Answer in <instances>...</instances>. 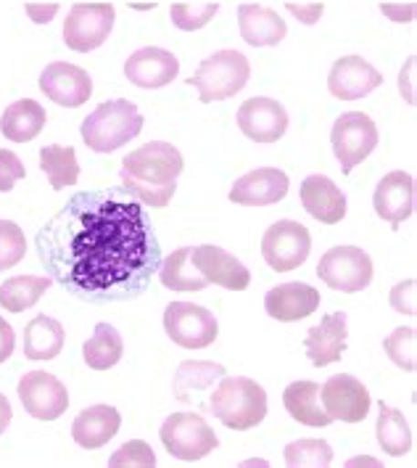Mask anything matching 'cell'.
I'll return each mask as SVG.
<instances>
[{
  "mask_svg": "<svg viewBox=\"0 0 417 468\" xmlns=\"http://www.w3.org/2000/svg\"><path fill=\"white\" fill-rule=\"evenodd\" d=\"M319 397H322L325 413L333 420H344V423L365 420L370 408H372V397H370L368 387L360 378H354L351 373L330 376L322 384Z\"/></svg>",
  "mask_w": 417,
  "mask_h": 468,
  "instance_id": "4fadbf2b",
  "label": "cell"
},
{
  "mask_svg": "<svg viewBox=\"0 0 417 468\" xmlns=\"http://www.w3.org/2000/svg\"><path fill=\"white\" fill-rule=\"evenodd\" d=\"M162 444L164 450L177 458V461H201L209 452L217 450V434L214 429L201 419L198 413H172L170 419L162 423Z\"/></svg>",
  "mask_w": 417,
  "mask_h": 468,
  "instance_id": "8992f818",
  "label": "cell"
},
{
  "mask_svg": "<svg viewBox=\"0 0 417 468\" xmlns=\"http://www.w3.org/2000/svg\"><path fill=\"white\" fill-rule=\"evenodd\" d=\"M109 466H156V455H153L151 444L143 442V440H130L109 458Z\"/></svg>",
  "mask_w": 417,
  "mask_h": 468,
  "instance_id": "f35d334b",
  "label": "cell"
},
{
  "mask_svg": "<svg viewBox=\"0 0 417 468\" xmlns=\"http://www.w3.org/2000/svg\"><path fill=\"white\" fill-rule=\"evenodd\" d=\"M122 336H120V331H117L114 325H109V323H99L93 339H88L85 346H82L85 363L93 370L114 368V366L122 360Z\"/></svg>",
  "mask_w": 417,
  "mask_h": 468,
  "instance_id": "1f68e13d",
  "label": "cell"
},
{
  "mask_svg": "<svg viewBox=\"0 0 417 468\" xmlns=\"http://www.w3.org/2000/svg\"><path fill=\"white\" fill-rule=\"evenodd\" d=\"M283 405L288 410V416L304 426H315V429H322V426H330L333 419L325 413L322 402H319V384L315 381H294L286 387L283 392Z\"/></svg>",
  "mask_w": 417,
  "mask_h": 468,
  "instance_id": "4316f807",
  "label": "cell"
},
{
  "mask_svg": "<svg viewBox=\"0 0 417 468\" xmlns=\"http://www.w3.org/2000/svg\"><path fill=\"white\" fill-rule=\"evenodd\" d=\"M238 127L254 144H275L288 130V112L272 99H248L238 109Z\"/></svg>",
  "mask_w": 417,
  "mask_h": 468,
  "instance_id": "e0dca14e",
  "label": "cell"
},
{
  "mask_svg": "<svg viewBox=\"0 0 417 468\" xmlns=\"http://www.w3.org/2000/svg\"><path fill=\"white\" fill-rule=\"evenodd\" d=\"M53 286L48 275H14L0 283V307L8 313H25L40 302V296Z\"/></svg>",
  "mask_w": 417,
  "mask_h": 468,
  "instance_id": "f1b7e54d",
  "label": "cell"
},
{
  "mask_svg": "<svg viewBox=\"0 0 417 468\" xmlns=\"http://www.w3.org/2000/svg\"><path fill=\"white\" fill-rule=\"evenodd\" d=\"M143 130V114L132 101L117 99L100 103L93 114L82 120V141L96 154H114L117 148L138 138Z\"/></svg>",
  "mask_w": 417,
  "mask_h": 468,
  "instance_id": "277c9868",
  "label": "cell"
},
{
  "mask_svg": "<svg viewBox=\"0 0 417 468\" xmlns=\"http://www.w3.org/2000/svg\"><path fill=\"white\" fill-rule=\"evenodd\" d=\"M40 170L50 177V188L61 191L79 180V165L72 146H43L40 148Z\"/></svg>",
  "mask_w": 417,
  "mask_h": 468,
  "instance_id": "836d02e7",
  "label": "cell"
},
{
  "mask_svg": "<svg viewBox=\"0 0 417 468\" xmlns=\"http://www.w3.org/2000/svg\"><path fill=\"white\" fill-rule=\"evenodd\" d=\"M26 254L25 230L11 220H0V272L19 265Z\"/></svg>",
  "mask_w": 417,
  "mask_h": 468,
  "instance_id": "74e56055",
  "label": "cell"
},
{
  "mask_svg": "<svg viewBox=\"0 0 417 468\" xmlns=\"http://www.w3.org/2000/svg\"><path fill=\"white\" fill-rule=\"evenodd\" d=\"M117 11L111 3H74L67 22H64V43L77 53L100 48L111 29Z\"/></svg>",
  "mask_w": 417,
  "mask_h": 468,
  "instance_id": "ba28073f",
  "label": "cell"
},
{
  "mask_svg": "<svg viewBox=\"0 0 417 468\" xmlns=\"http://www.w3.org/2000/svg\"><path fill=\"white\" fill-rule=\"evenodd\" d=\"M164 331L177 346L203 349L220 336V323L212 310L193 302H172L164 310Z\"/></svg>",
  "mask_w": 417,
  "mask_h": 468,
  "instance_id": "30bf717a",
  "label": "cell"
},
{
  "mask_svg": "<svg viewBox=\"0 0 417 468\" xmlns=\"http://www.w3.org/2000/svg\"><path fill=\"white\" fill-rule=\"evenodd\" d=\"M386 355L393 360V366L407 373L417 368V334L415 328H396L391 336L383 342Z\"/></svg>",
  "mask_w": 417,
  "mask_h": 468,
  "instance_id": "d590c367",
  "label": "cell"
},
{
  "mask_svg": "<svg viewBox=\"0 0 417 468\" xmlns=\"http://www.w3.org/2000/svg\"><path fill=\"white\" fill-rule=\"evenodd\" d=\"M209 410L227 429L248 431L267 419V392L245 376H222Z\"/></svg>",
  "mask_w": 417,
  "mask_h": 468,
  "instance_id": "3957f363",
  "label": "cell"
},
{
  "mask_svg": "<svg viewBox=\"0 0 417 468\" xmlns=\"http://www.w3.org/2000/svg\"><path fill=\"white\" fill-rule=\"evenodd\" d=\"M244 466H267V461H245Z\"/></svg>",
  "mask_w": 417,
  "mask_h": 468,
  "instance_id": "681fc988",
  "label": "cell"
},
{
  "mask_svg": "<svg viewBox=\"0 0 417 468\" xmlns=\"http://www.w3.org/2000/svg\"><path fill=\"white\" fill-rule=\"evenodd\" d=\"M333 154L341 162V173L349 175L357 165H362L378 146V127L362 112L341 114L330 130Z\"/></svg>",
  "mask_w": 417,
  "mask_h": 468,
  "instance_id": "8fae6325",
  "label": "cell"
},
{
  "mask_svg": "<svg viewBox=\"0 0 417 468\" xmlns=\"http://www.w3.org/2000/svg\"><path fill=\"white\" fill-rule=\"evenodd\" d=\"M248 77H251V64L241 50H220L201 61L198 72L188 77V85H193L201 93V103H212L241 93Z\"/></svg>",
  "mask_w": 417,
  "mask_h": 468,
  "instance_id": "5b68a950",
  "label": "cell"
},
{
  "mask_svg": "<svg viewBox=\"0 0 417 468\" xmlns=\"http://www.w3.org/2000/svg\"><path fill=\"white\" fill-rule=\"evenodd\" d=\"M412 72H415V58L407 61V67L401 69V77H399V90H401V96H407L410 103H415V93H412Z\"/></svg>",
  "mask_w": 417,
  "mask_h": 468,
  "instance_id": "f6af8a7d",
  "label": "cell"
},
{
  "mask_svg": "<svg viewBox=\"0 0 417 468\" xmlns=\"http://www.w3.org/2000/svg\"><path fill=\"white\" fill-rule=\"evenodd\" d=\"M122 426V416L117 408L111 405H93L85 408L72 423L74 442L85 450H99L103 444H109Z\"/></svg>",
  "mask_w": 417,
  "mask_h": 468,
  "instance_id": "cb8c5ba5",
  "label": "cell"
},
{
  "mask_svg": "<svg viewBox=\"0 0 417 468\" xmlns=\"http://www.w3.org/2000/svg\"><path fill=\"white\" fill-rule=\"evenodd\" d=\"M185 167L182 154L164 141H151L122 159L124 191L153 209H164L177 191V177Z\"/></svg>",
  "mask_w": 417,
  "mask_h": 468,
  "instance_id": "7a4b0ae2",
  "label": "cell"
},
{
  "mask_svg": "<svg viewBox=\"0 0 417 468\" xmlns=\"http://www.w3.org/2000/svg\"><path fill=\"white\" fill-rule=\"evenodd\" d=\"M301 204L322 225H336L346 218L344 191L328 175H309L301 183Z\"/></svg>",
  "mask_w": 417,
  "mask_h": 468,
  "instance_id": "603a6c76",
  "label": "cell"
},
{
  "mask_svg": "<svg viewBox=\"0 0 417 468\" xmlns=\"http://www.w3.org/2000/svg\"><path fill=\"white\" fill-rule=\"evenodd\" d=\"M40 90L53 103L77 109L93 96V80L82 67H74L67 61H53L40 74Z\"/></svg>",
  "mask_w": 417,
  "mask_h": 468,
  "instance_id": "5bb4252c",
  "label": "cell"
},
{
  "mask_svg": "<svg viewBox=\"0 0 417 468\" xmlns=\"http://www.w3.org/2000/svg\"><path fill=\"white\" fill-rule=\"evenodd\" d=\"M58 5L56 3H48V5H37V3H26V14L35 25H48L50 19L56 16Z\"/></svg>",
  "mask_w": 417,
  "mask_h": 468,
  "instance_id": "ee69618b",
  "label": "cell"
},
{
  "mask_svg": "<svg viewBox=\"0 0 417 468\" xmlns=\"http://www.w3.org/2000/svg\"><path fill=\"white\" fill-rule=\"evenodd\" d=\"M346 466H381V463L375 458H351Z\"/></svg>",
  "mask_w": 417,
  "mask_h": 468,
  "instance_id": "c3c4849f",
  "label": "cell"
},
{
  "mask_svg": "<svg viewBox=\"0 0 417 468\" xmlns=\"http://www.w3.org/2000/svg\"><path fill=\"white\" fill-rule=\"evenodd\" d=\"M318 275L325 286L336 292L357 294L372 283V260L360 247H333L322 254Z\"/></svg>",
  "mask_w": 417,
  "mask_h": 468,
  "instance_id": "52a82bcc",
  "label": "cell"
},
{
  "mask_svg": "<svg viewBox=\"0 0 417 468\" xmlns=\"http://www.w3.org/2000/svg\"><path fill=\"white\" fill-rule=\"evenodd\" d=\"M383 8V14H389L393 22H412V16H415V5L410 3L407 8H396V5H381Z\"/></svg>",
  "mask_w": 417,
  "mask_h": 468,
  "instance_id": "bcb514c9",
  "label": "cell"
},
{
  "mask_svg": "<svg viewBox=\"0 0 417 468\" xmlns=\"http://www.w3.org/2000/svg\"><path fill=\"white\" fill-rule=\"evenodd\" d=\"M372 207L381 220H386L391 228H399L415 212V177L404 170L389 173L372 194Z\"/></svg>",
  "mask_w": 417,
  "mask_h": 468,
  "instance_id": "2e32d148",
  "label": "cell"
},
{
  "mask_svg": "<svg viewBox=\"0 0 417 468\" xmlns=\"http://www.w3.org/2000/svg\"><path fill=\"white\" fill-rule=\"evenodd\" d=\"M220 11V3H174L170 8L172 25L182 32H193V29H203L214 19V14Z\"/></svg>",
  "mask_w": 417,
  "mask_h": 468,
  "instance_id": "8d00e7d4",
  "label": "cell"
},
{
  "mask_svg": "<svg viewBox=\"0 0 417 468\" xmlns=\"http://www.w3.org/2000/svg\"><path fill=\"white\" fill-rule=\"evenodd\" d=\"M378 426H375V434H378V444L383 447V452H389L391 458H401L412 450V431H410V423L404 419L401 410H396L386 402H378Z\"/></svg>",
  "mask_w": 417,
  "mask_h": 468,
  "instance_id": "4dcf8cb0",
  "label": "cell"
},
{
  "mask_svg": "<svg viewBox=\"0 0 417 468\" xmlns=\"http://www.w3.org/2000/svg\"><path fill=\"white\" fill-rule=\"evenodd\" d=\"M14 419V410H11V402L5 399V395H0V434L8 429V423Z\"/></svg>",
  "mask_w": 417,
  "mask_h": 468,
  "instance_id": "7dc6e473",
  "label": "cell"
},
{
  "mask_svg": "<svg viewBox=\"0 0 417 468\" xmlns=\"http://www.w3.org/2000/svg\"><path fill=\"white\" fill-rule=\"evenodd\" d=\"M196 271L206 278V283H217L227 292H245L251 286V272L244 262L214 244H201L191 254Z\"/></svg>",
  "mask_w": 417,
  "mask_h": 468,
  "instance_id": "9a60e30c",
  "label": "cell"
},
{
  "mask_svg": "<svg viewBox=\"0 0 417 468\" xmlns=\"http://www.w3.org/2000/svg\"><path fill=\"white\" fill-rule=\"evenodd\" d=\"M383 85V74L372 64H368L362 56H344L333 64L328 74V88L336 99L357 101L370 96Z\"/></svg>",
  "mask_w": 417,
  "mask_h": 468,
  "instance_id": "ac0fdd59",
  "label": "cell"
},
{
  "mask_svg": "<svg viewBox=\"0 0 417 468\" xmlns=\"http://www.w3.org/2000/svg\"><path fill=\"white\" fill-rule=\"evenodd\" d=\"M19 399L25 410L37 420L61 419L69 408V392L64 381L46 370H29L19 381Z\"/></svg>",
  "mask_w": 417,
  "mask_h": 468,
  "instance_id": "7c38bea8",
  "label": "cell"
},
{
  "mask_svg": "<svg viewBox=\"0 0 417 468\" xmlns=\"http://www.w3.org/2000/svg\"><path fill=\"white\" fill-rule=\"evenodd\" d=\"M288 197V175L275 167L251 170L235 180L230 188V201L241 207H270Z\"/></svg>",
  "mask_w": 417,
  "mask_h": 468,
  "instance_id": "ffe728a7",
  "label": "cell"
},
{
  "mask_svg": "<svg viewBox=\"0 0 417 468\" xmlns=\"http://www.w3.org/2000/svg\"><path fill=\"white\" fill-rule=\"evenodd\" d=\"M46 109L37 103L35 99H22L16 103H11L5 112H3V120H0V130L8 141L14 144H26L32 138H37L46 127Z\"/></svg>",
  "mask_w": 417,
  "mask_h": 468,
  "instance_id": "83f0119b",
  "label": "cell"
},
{
  "mask_svg": "<svg viewBox=\"0 0 417 468\" xmlns=\"http://www.w3.org/2000/svg\"><path fill=\"white\" fill-rule=\"evenodd\" d=\"M14 346H16V334L11 328V323L0 318V366L14 355Z\"/></svg>",
  "mask_w": 417,
  "mask_h": 468,
  "instance_id": "7bdbcfd3",
  "label": "cell"
},
{
  "mask_svg": "<svg viewBox=\"0 0 417 468\" xmlns=\"http://www.w3.org/2000/svg\"><path fill=\"white\" fill-rule=\"evenodd\" d=\"M286 463L288 466H330L333 450L325 440H296L286 447Z\"/></svg>",
  "mask_w": 417,
  "mask_h": 468,
  "instance_id": "e575fe53",
  "label": "cell"
},
{
  "mask_svg": "<svg viewBox=\"0 0 417 468\" xmlns=\"http://www.w3.org/2000/svg\"><path fill=\"white\" fill-rule=\"evenodd\" d=\"M25 175L26 170L25 165H22V159L14 151L0 148V194H8Z\"/></svg>",
  "mask_w": 417,
  "mask_h": 468,
  "instance_id": "ab89813d",
  "label": "cell"
},
{
  "mask_svg": "<svg viewBox=\"0 0 417 468\" xmlns=\"http://www.w3.org/2000/svg\"><path fill=\"white\" fill-rule=\"evenodd\" d=\"M312 236L296 220L272 222L262 236V257L275 272H291L309 260Z\"/></svg>",
  "mask_w": 417,
  "mask_h": 468,
  "instance_id": "9c48e42d",
  "label": "cell"
},
{
  "mask_svg": "<svg viewBox=\"0 0 417 468\" xmlns=\"http://www.w3.org/2000/svg\"><path fill=\"white\" fill-rule=\"evenodd\" d=\"M238 27H241V37L254 48L277 46L288 35V27L277 16V11L256 3H244L238 8Z\"/></svg>",
  "mask_w": 417,
  "mask_h": 468,
  "instance_id": "d4e9b609",
  "label": "cell"
},
{
  "mask_svg": "<svg viewBox=\"0 0 417 468\" xmlns=\"http://www.w3.org/2000/svg\"><path fill=\"white\" fill-rule=\"evenodd\" d=\"M193 247H180L174 249L172 254L159 265V281L172 289V292H201L206 289V278L196 271L193 260Z\"/></svg>",
  "mask_w": 417,
  "mask_h": 468,
  "instance_id": "f546056e",
  "label": "cell"
},
{
  "mask_svg": "<svg viewBox=\"0 0 417 468\" xmlns=\"http://www.w3.org/2000/svg\"><path fill=\"white\" fill-rule=\"evenodd\" d=\"M180 72V61L172 50L156 48H141L135 50L127 64H124V77L138 85V88H148V90H156V88H164L170 85L174 77Z\"/></svg>",
  "mask_w": 417,
  "mask_h": 468,
  "instance_id": "d6986e66",
  "label": "cell"
},
{
  "mask_svg": "<svg viewBox=\"0 0 417 468\" xmlns=\"http://www.w3.org/2000/svg\"><path fill=\"white\" fill-rule=\"evenodd\" d=\"M415 278H407V281H401V283L393 286L391 294H389V302H391V307L396 313H401V315H415Z\"/></svg>",
  "mask_w": 417,
  "mask_h": 468,
  "instance_id": "60d3db41",
  "label": "cell"
},
{
  "mask_svg": "<svg viewBox=\"0 0 417 468\" xmlns=\"http://www.w3.org/2000/svg\"><path fill=\"white\" fill-rule=\"evenodd\" d=\"M64 325L48 318V315H37L26 323L25 328V357L32 363H43V360H56L64 349Z\"/></svg>",
  "mask_w": 417,
  "mask_h": 468,
  "instance_id": "484cf974",
  "label": "cell"
},
{
  "mask_svg": "<svg viewBox=\"0 0 417 468\" xmlns=\"http://www.w3.org/2000/svg\"><path fill=\"white\" fill-rule=\"evenodd\" d=\"M286 8L294 14L298 22H304V25H318L319 16H322V11H325V5L322 3H309V5H298V3H286Z\"/></svg>",
  "mask_w": 417,
  "mask_h": 468,
  "instance_id": "b9f144b4",
  "label": "cell"
},
{
  "mask_svg": "<svg viewBox=\"0 0 417 468\" xmlns=\"http://www.w3.org/2000/svg\"><path fill=\"white\" fill-rule=\"evenodd\" d=\"M224 376V366L220 363H201V360H185L174 373L172 392L180 402H188L191 395L201 389H209L217 378Z\"/></svg>",
  "mask_w": 417,
  "mask_h": 468,
  "instance_id": "d6a6232c",
  "label": "cell"
},
{
  "mask_svg": "<svg viewBox=\"0 0 417 468\" xmlns=\"http://www.w3.org/2000/svg\"><path fill=\"white\" fill-rule=\"evenodd\" d=\"M40 257L82 294L127 299L146 289L162 251L138 201L77 197L40 230Z\"/></svg>",
  "mask_w": 417,
  "mask_h": 468,
  "instance_id": "6da1fadb",
  "label": "cell"
},
{
  "mask_svg": "<svg viewBox=\"0 0 417 468\" xmlns=\"http://www.w3.org/2000/svg\"><path fill=\"white\" fill-rule=\"evenodd\" d=\"M319 307V292L309 283H280L265 296L267 315L280 323H296L309 318Z\"/></svg>",
  "mask_w": 417,
  "mask_h": 468,
  "instance_id": "7402d4cb",
  "label": "cell"
},
{
  "mask_svg": "<svg viewBox=\"0 0 417 468\" xmlns=\"http://www.w3.org/2000/svg\"><path fill=\"white\" fill-rule=\"evenodd\" d=\"M346 336H349L346 313L325 315L319 321V325L307 331V339H304V349H307L309 363L315 368H325L330 363H339L346 349Z\"/></svg>",
  "mask_w": 417,
  "mask_h": 468,
  "instance_id": "44dd1931",
  "label": "cell"
}]
</instances>
